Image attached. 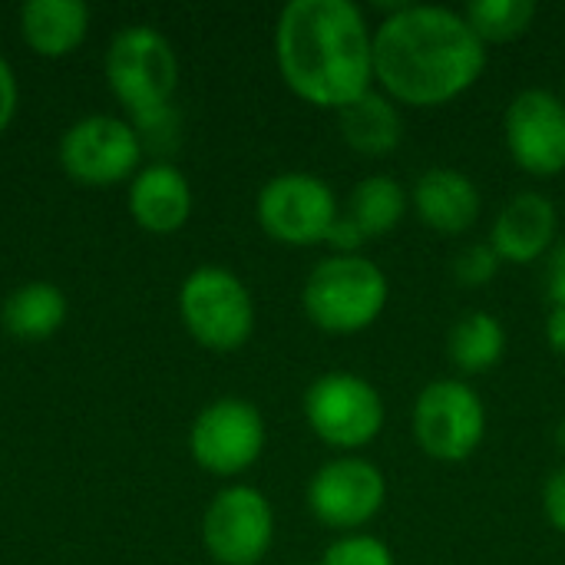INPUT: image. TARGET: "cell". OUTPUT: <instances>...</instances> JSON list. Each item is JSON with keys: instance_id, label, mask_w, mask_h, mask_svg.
Listing matches in <instances>:
<instances>
[{"instance_id": "2e32d148", "label": "cell", "mask_w": 565, "mask_h": 565, "mask_svg": "<svg viewBox=\"0 0 565 565\" xmlns=\"http://www.w3.org/2000/svg\"><path fill=\"white\" fill-rule=\"evenodd\" d=\"M129 212L142 228L156 235H169L182 228L192 212V192L185 175L169 162H156L142 169L129 189Z\"/></svg>"}, {"instance_id": "ffe728a7", "label": "cell", "mask_w": 565, "mask_h": 565, "mask_svg": "<svg viewBox=\"0 0 565 565\" xmlns=\"http://www.w3.org/2000/svg\"><path fill=\"white\" fill-rule=\"evenodd\" d=\"M63 318H66V298L60 295L56 285H46V281L17 288L0 311L3 328L20 341L50 338L63 324Z\"/></svg>"}, {"instance_id": "7c38bea8", "label": "cell", "mask_w": 565, "mask_h": 565, "mask_svg": "<svg viewBox=\"0 0 565 565\" xmlns=\"http://www.w3.org/2000/svg\"><path fill=\"white\" fill-rule=\"evenodd\" d=\"M513 162L540 179L565 169V99L550 89H523L503 119Z\"/></svg>"}, {"instance_id": "d6986e66", "label": "cell", "mask_w": 565, "mask_h": 565, "mask_svg": "<svg viewBox=\"0 0 565 565\" xmlns=\"http://www.w3.org/2000/svg\"><path fill=\"white\" fill-rule=\"evenodd\" d=\"M503 351H507V331L490 311H470L450 328L447 354L460 374L493 371L503 361Z\"/></svg>"}, {"instance_id": "603a6c76", "label": "cell", "mask_w": 565, "mask_h": 565, "mask_svg": "<svg viewBox=\"0 0 565 565\" xmlns=\"http://www.w3.org/2000/svg\"><path fill=\"white\" fill-rule=\"evenodd\" d=\"M318 565H394V553L384 540L351 533L331 543Z\"/></svg>"}, {"instance_id": "6da1fadb", "label": "cell", "mask_w": 565, "mask_h": 565, "mask_svg": "<svg viewBox=\"0 0 565 565\" xmlns=\"http://www.w3.org/2000/svg\"><path fill=\"white\" fill-rule=\"evenodd\" d=\"M487 70V43L450 7L407 3L374 30V79L401 106H444Z\"/></svg>"}, {"instance_id": "f1b7e54d", "label": "cell", "mask_w": 565, "mask_h": 565, "mask_svg": "<svg viewBox=\"0 0 565 565\" xmlns=\"http://www.w3.org/2000/svg\"><path fill=\"white\" fill-rule=\"evenodd\" d=\"M546 341L559 358H565V305H553L546 318Z\"/></svg>"}, {"instance_id": "44dd1931", "label": "cell", "mask_w": 565, "mask_h": 565, "mask_svg": "<svg viewBox=\"0 0 565 565\" xmlns=\"http://www.w3.org/2000/svg\"><path fill=\"white\" fill-rule=\"evenodd\" d=\"M407 212V192L394 175H367L354 185L348 199V218L361 228L364 238H381L401 225Z\"/></svg>"}, {"instance_id": "cb8c5ba5", "label": "cell", "mask_w": 565, "mask_h": 565, "mask_svg": "<svg viewBox=\"0 0 565 565\" xmlns=\"http://www.w3.org/2000/svg\"><path fill=\"white\" fill-rule=\"evenodd\" d=\"M500 255L493 252V245H470V248H463L457 258H454V278L460 281V285H470V288H480V285H487V281H493L497 278V271H500Z\"/></svg>"}, {"instance_id": "ac0fdd59", "label": "cell", "mask_w": 565, "mask_h": 565, "mask_svg": "<svg viewBox=\"0 0 565 565\" xmlns=\"http://www.w3.org/2000/svg\"><path fill=\"white\" fill-rule=\"evenodd\" d=\"M341 136L361 156H387L404 139V116L397 103L384 93L367 89L361 99L344 106L341 113Z\"/></svg>"}, {"instance_id": "277c9868", "label": "cell", "mask_w": 565, "mask_h": 565, "mask_svg": "<svg viewBox=\"0 0 565 565\" xmlns=\"http://www.w3.org/2000/svg\"><path fill=\"white\" fill-rule=\"evenodd\" d=\"M106 79L119 103L146 122L166 113L179 83V63L159 30L126 26L106 53Z\"/></svg>"}, {"instance_id": "9c48e42d", "label": "cell", "mask_w": 565, "mask_h": 565, "mask_svg": "<svg viewBox=\"0 0 565 565\" xmlns=\"http://www.w3.org/2000/svg\"><path fill=\"white\" fill-rule=\"evenodd\" d=\"M202 536L215 563L258 565L275 540V513L255 487H228L209 503Z\"/></svg>"}, {"instance_id": "484cf974", "label": "cell", "mask_w": 565, "mask_h": 565, "mask_svg": "<svg viewBox=\"0 0 565 565\" xmlns=\"http://www.w3.org/2000/svg\"><path fill=\"white\" fill-rule=\"evenodd\" d=\"M367 238L361 235V228L348 218V215H338L334 228L328 232V245L338 248V255H358V248L364 245Z\"/></svg>"}, {"instance_id": "ba28073f", "label": "cell", "mask_w": 565, "mask_h": 565, "mask_svg": "<svg viewBox=\"0 0 565 565\" xmlns=\"http://www.w3.org/2000/svg\"><path fill=\"white\" fill-rule=\"evenodd\" d=\"M338 199L331 185L311 172H285L265 182L258 195V222L268 238L308 248L328 242V232L338 222Z\"/></svg>"}, {"instance_id": "4316f807", "label": "cell", "mask_w": 565, "mask_h": 565, "mask_svg": "<svg viewBox=\"0 0 565 565\" xmlns=\"http://www.w3.org/2000/svg\"><path fill=\"white\" fill-rule=\"evenodd\" d=\"M13 113H17V79H13L7 60L0 56V132L10 126Z\"/></svg>"}, {"instance_id": "9a60e30c", "label": "cell", "mask_w": 565, "mask_h": 565, "mask_svg": "<svg viewBox=\"0 0 565 565\" xmlns=\"http://www.w3.org/2000/svg\"><path fill=\"white\" fill-rule=\"evenodd\" d=\"M556 205L540 192H520L503 205V212L493 222L490 245L500 255V262L513 265H533L543 258L556 238Z\"/></svg>"}, {"instance_id": "f546056e", "label": "cell", "mask_w": 565, "mask_h": 565, "mask_svg": "<svg viewBox=\"0 0 565 565\" xmlns=\"http://www.w3.org/2000/svg\"><path fill=\"white\" fill-rule=\"evenodd\" d=\"M556 444H559V450L565 454V420L559 424V430H556Z\"/></svg>"}, {"instance_id": "52a82bcc", "label": "cell", "mask_w": 565, "mask_h": 565, "mask_svg": "<svg viewBox=\"0 0 565 565\" xmlns=\"http://www.w3.org/2000/svg\"><path fill=\"white\" fill-rule=\"evenodd\" d=\"M305 417L321 444L334 450H358L384 430L387 411L381 391L371 381L334 371L308 387Z\"/></svg>"}, {"instance_id": "83f0119b", "label": "cell", "mask_w": 565, "mask_h": 565, "mask_svg": "<svg viewBox=\"0 0 565 565\" xmlns=\"http://www.w3.org/2000/svg\"><path fill=\"white\" fill-rule=\"evenodd\" d=\"M546 288H550L553 305H565V242L563 245H556V252L550 255V265H546Z\"/></svg>"}, {"instance_id": "d4e9b609", "label": "cell", "mask_w": 565, "mask_h": 565, "mask_svg": "<svg viewBox=\"0 0 565 565\" xmlns=\"http://www.w3.org/2000/svg\"><path fill=\"white\" fill-rule=\"evenodd\" d=\"M543 510H546V520L553 523V530L565 536V463L550 473V480L543 487Z\"/></svg>"}, {"instance_id": "3957f363", "label": "cell", "mask_w": 565, "mask_h": 565, "mask_svg": "<svg viewBox=\"0 0 565 565\" xmlns=\"http://www.w3.org/2000/svg\"><path fill=\"white\" fill-rule=\"evenodd\" d=\"M387 275L364 255H334L315 265L301 305L311 324L328 334L367 331L387 308Z\"/></svg>"}, {"instance_id": "4fadbf2b", "label": "cell", "mask_w": 565, "mask_h": 565, "mask_svg": "<svg viewBox=\"0 0 565 565\" xmlns=\"http://www.w3.org/2000/svg\"><path fill=\"white\" fill-rule=\"evenodd\" d=\"M139 136L116 116H89L66 129L60 142V162L70 179L83 185L122 182L139 162Z\"/></svg>"}, {"instance_id": "8992f818", "label": "cell", "mask_w": 565, "mask_h": 565, "mask_svg": "<svg viewBox=\"0 0 565 565\" xmlns=\"http://www.w3.org/2000/svg\"><path fill=\"white\" fill-rule=\"evenodd\" d=\"M189 334L212 351H238L255 328V305L242 278L218 265L195 268L179 295Z\"/></svg>"}, {"instance_id": "e0dca14e", "label": "cell", "mask_w": 565, "mask_h": 565, "mask_svg": "<svg viewBox=\"0 0 565 565\" xmlns=\"http://www.w3.org/2000/svg\"><path fill=\"white\" fill-rule=\"evenodd\" d=\"M89 7L79 0H30L20 10L23 40L43 56H63L83 43Z\"/></svg>"}, {"instance_id": "30bf717a", "label": "cell", "mask_w": 565, "mask_h": 565, "mask_svg": "<svg viewBox=\"0 0 565 565\" xmlns=\"http://www.w3.org/2000/svg\"><path fill=\"white\" fill-rule=\"evenodd\" d=\"M189 447L202 470L215 477H235L262 457L265 420L248 401L222 397L195 417Z\"/></svg>"}, {"instance_id": "5b68a950", "label": "cell", "mask_w": 565, "mask_h": 565, "mask_svg": "<svg viewBox=\"0 0 565 565\" xmlns=\"http://www.w3.org/2000/svg\"><path fill=\"white\" fill-rule=\"evenodd\" d=\"M417 447L440 463H463L487 437V407L460 377L427 384L414 404Z\"/></svg>"}, {"instance_id": "8fae6325", "label": "cell", "mask_w": 565, "mask_h": 565, "mask_svg": "<svg viewBox=\"0 0 565 565\" xmlns=\"http://www.w3.org/2000/svg\"><path fill=\"white\" fill-rule=\"evenodd\" d=\"M387 500V480L381 467L364 457L328 460L308 483V507L328 530L367 526Z\"/></svg>"}, {"instance_id": "7a4b0ae2", "label": "cell", "mask_w": 565, "mask_h": 565, "mask_svg": "<svg viewBox=\"0 0 565 565\" xmlns=\"http://www.w3.org/2000/svg\"><path fill=\"white\" fill-rule=\"evenodd\" d=\"M275 56L311 106L341 113L374 83V33L351 0H291L275 26Z\"/></svg>"}, {"instance_id": "5bb4252c", "label": "cell", "mask_w": 565, "mask_h": 565, "mask_svg": "<svg viewBox=\"0 0 565 565\" xmlns=\"http://www.w3.org/2000/svg\"><path fill=\"white\" fill-rule=\"evenodd\" d=\"M417 218L440 235H463L477 225L483 199L460 169H427L411 192Z\"/></svg>"}, {"instance_id": "7402d4cb", "label": "cell", "mask_w": 565, "mask_h": 565, "mask_svg": "<svg viewBox=\"0 0 565 565\" xmlns=\"http://www.w3.org/2000/svg\"><path fill=\"white\" fill-rule=\"evenodd\" d=\"M463 17L483 43H510V40H520L533 26L536 3L533 0H473L463 10Z\"/></svg>"}]
</instances>
